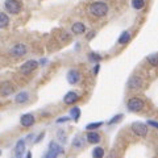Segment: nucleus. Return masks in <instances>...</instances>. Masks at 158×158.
<instances>
[{"label": "nucleus", "instance_id": "30", "mask_svg": "<svg viewBox=\"0 0 158 158\" xmlns=\"http://www.w3.org/2000/svg\"><path fill=\"white\" fill-rule=\"evenodd\" d=\"M44 136H45V133H44V132H42V133H41V135H40V136H38V137L36 138V140H34V144H37V142H40V141H41V140H42V138H44Z\"/></svg>", "mask_w": 158, "mask_h": 158}, {"label": "nucleus", "instance_id": "28", "mask_svg": "<svg viewBox=\"0 0 158 158\" xmlns=\"http://www.w3.org/2000/svg\"><path fill=\"white\" fill-rule=\"evenodd\" d=\"M146 124L153 127V128H158V121H154V120H148Z\"/></svg>", "mask_w": 158, "mask_h": 158}, {"label": "nucleus", "instance_id": "2", "mask_svg": "<svg viewBox=\"0 0 158 158\" xmlns=\"http://www.w3.org/2000/svg\"><path fill=\"white\" fill-rule=\"evenodd\" d=\"M144 106H145L144 100L140 99V98H137V96L131 98L129 100H128V103H127V107H128V110H129L131 112H140V111H142Z\"/></svg>", "mask_w": 158, "mask_h": 158}, {"label": "nucleus", "instance_id": "4", "mask_svg": "<svg viewBox=\"0 0 158 158\" xmlns=\"http://www.w3.org/2000/svg\"><path fill=\"white\" fill-rule=\"evenodd\" d=\"M6 9L9 13L17 15L21 11V3L20 0H6Z\"/></svg>", "mask_w": 158, "mask_h": 158}, {"label": "nucleus", "instance_id": "15", "mask_svg": "<svg viewBox=\"0 0 158 158\" xmlns=\"http://www.w3.org/2000/svg\"><path fill=\"white\" fill-rule=\"evenodd\" d=\"M71 32L73 33H75V34H83L86 32V27H85V24L83 23H74L73 24V27H71Z\"/></svg>", "mask_w": 158, "mask_h": 158}, {"label": "nucleus", "instance_id": "34", "mask_svg": "<svg viewBox=\"0 0 158 158\" xmlns=\"http://www.w3.org/2000/svg\"><path fill=\"white\" fill-rule=\"evenodd\" d=\"M27 158H32V153H31V152L27 153Z\"/></svg>", "mask_w": 158, "mask_h": 158}, {"label": "nucleus", "instance_id": "11", "mask_svg": "<svg viewBox=\"0 0 158 158\" xmlns=\"http://www.w3.org/2000/svg\"><path fill=\"white\" fill-rule=\"evenodd\" d=\"M25 152V140H19L15 146V157L16 158H21Z\"/></svg>", "mask_w": 158, "mask_h": 158}, {"label": "nucleus", "instance_id": "14", "mask_svg": "<svg viewBox=\"0 0 158 158\" xmlns=\"http://www.w3.org/2000/svg\"><path fill=\"white\" fill-rule=\"evenodd\" d=\"M28 100H29V94L27 91H21L15 96V102L19 103V104H24V103H27Z\"/></svg>", "mask_w": 158, "mask_h": 158}, {"label": "nucleus", "instance_id": "10", "mask_svg": "<svg viewBox=\"0 0 158 158\" xmlns=\"http://www.w3.org/2000/svg\"><path fill=\"white\" fill-rule=\"evenodd\" d=\"M66 79L70 85H77V83L81 81V73H79L78 70H70L67 73Z\"/></svg>", "mask_w": 158, "mask_h": 158}, {"label": "nucleus", "instance_id": "35", "mask_svg": "<svg viewBox=\"0 0 158 158\" xmlns=\"http://www.w3.org/2000/svg\"><path fill=\"white\" fill-rule=\"evenodd\" d=\"M0 153H2V152H0Z\"/></svg>", "mask_w": 158, "mask_h": 158}, {"label": "nucleus", "instance_id": "17", "mask_svg": "<svg viewBox=\"0 0 158 158\" xmlns=\"http://www.w3.org/2000/svg\"><path fill=\"white\" fill-rule=\"evenodd\" d=\"M129 40H131V33L128 32V31H124L121 34H120V37H118V44L120 45H125V44H128L129 42Z\"/></svg>", "mask_w": 158, "mask_h": 158}, {"label": "nucleus", "instance_id": "26", "mask_svg": "<svg viewBox=\"0 0 158 158\" xmlns=\"http://www.w3.org/2000/svg\"><path fill=\"white\" fill-rule=\"evenodd\" d=\"M121 118H123V115H121V113H118V115H116V116H113V117L111 118V120H110V121H108V124H110V125H112V124H115V123H117V121H120V120H121Z\"/></svg>", "mask_w": 158, "mask_h": 158}, {"label": "nucleus", "instance_id": "8", "mask_svg": "<svg viewBox=\"0 0 158 158\" xmlns=\"http://www.w3.org/2000/svg\"><path fill=\"white\" fill-rule=\"evenodd\" d=\"M9 54H11V56H15V57L25 56V54H27V46L24 45V44H16L13 48H11Z\"/></svg>", "mask_w": 158, "mask_h": 158}, {"label": "nucleus", "instance_id": "31", "mask_svg": "<svg viewBox=\"0 0 158 158\" xmlns=\"http://www.w3.org/2000/svg\"><path fill=\"white\" fill-rule=\"evenodd\" d=\"M95 34H96V32H94V31H91L90 33L87 34V40H91L92 37H95Z\"/></svg>", "mask_w": 158, "mask_h": 158}, {"label": "nucleus", "instance_id": "20", "mask_svg": "<svg viewBox=\"0 0 158 158\" xmlns=\"http://www.w3.org/2000/svg\"><path fill=\"white\" fill-rule=\"evenodd\" d=\"M70 115H71V118L74 121H78L79 117H81V110H79L78 107H74L70 110Z\"/></svg>", "mask_w": 158, "mask_h": 158}, {"label": "nucleus", "instance_id": "9", "mask_svg": "<svg viewBox=\"0 0 158 158\" xmlns=\"http://www.w3.org/2000/svg\"><path fill=\"white\" fill-rule=\"evenodd\" d=\"M34 121H36V118H34V116L32 115V113H25V115H23L21 117H20V124H21L23 127H25V128L32 127L34 124Z\"/></svg>", "mask_w": 158, "mask_h": 158}, {"label": "nucleus", "instance_id": "7", "mask_svg": "<svg viewBox=\"0 0 158 158\" xmlns=\"http://www.w3.org/2000/svg\"><path fill=\"white\" fill-rule=\"evenodd\" d=\"M142 85H144L142 78L138 75H133L129 78V81H128V88H131V90H140Z\"/></svg>", "mask_w": 158, "mask_h": 158}, {"label": "nucleus", "instance_id": "13", "mask_svg": "<svg viewBox=\"0 0 158 158\" xmlns=\"http://www.w3.org/2000/svg\"><path fill=\"white\" fill-rule=\"evenodd\" d=\"M78 99H79V95L75 91H69L65 95V98H63V102H65L66 104H74Z\"/></svg>", "mask_w": 158, "mask_h": 158}, {"label": "nucleus", "instance_id": "22", "mask_svg": "<svg viewBox=\"0 0 158 158\" xmlns=\"http://www.w3.org/2000/svg\"><path fill=\"white\" fill-rule=\"evenodd\" d=\"M145 6V0H132V7L135 9H142Z\"/></svg>", "mask_w": 158, "mask_h": 158}, {"label": "nucleus", "instance_id": "21", "mask_svg": "<svg viewBox=\"0 0 158 158\" xmlns=\"http://www.w3.org/2000/svg\"><path fill=\"white\" fill-rule=\"evenodd\" d=\"M148 62H149L152 66L157 67L158 66V54H150V56L148 57Z\"/></svg>", "mask_w": 158, "mask_h": 158}, {"label": "nucleus", "instance_id": "3", "mask_svg": "<svg viewBox=\"0 0 158 158\" xmlns=\"http://www.w3.org/2000/svg\"><path fill=\"white\" fill-rule=\"evenodd\" d=\"M63 153V149L61 145H58L57 142L52 141L50 144H49V149L46 152V154L44 156V158H57L59 154H62Z\"/></svg>", "mask_w": 158, "mask_h": 158}, {"label": "nucleus", "instance_id": "5", "mask_svg": "<svg viewBox=\"0 0 158 158\" xmlns=\"http://www.w3.org/2000/svg\"><path fill=\"white\" fill-rule=\"evenodd\" d=\"M132 131L135 135L140 136V137H144L148 135V125L144 124V123H140V121H136L132 124Z\"/></svg>", "mask_w": 158, "mask_h": 158}, {"label": "nucleus", "instance_id": "18", "mask_svg": "<svg viewBox=\"0 0 158 158\" xmlns=\"http://www.w3.org/2000/svg\"><path fill=\"white\" fill-rule=\"evenodd\" d=\"M9 25V17L6 13L0 12V29H4Z\"/></svg>", "mask_w": 158, "mask_h": 158}, {"label": "nucleus", "instance_id": "23", "mask_svg": "<svg viewBox=\"0 0 158 158\" xmlns=\"http://www.w3.org/2000/svg\"><path fill=\"white\" fill-rule=\"evenodd\" d=\"M103 125V123L102 121H98V123H90L87 127H86V129L87 131H90V132H94L96 129V128H99V127H102Z\"/></svg>", "mask_w": 158, "mask_h": 158}, {"label": "nucleus", "instance_id": "25", "mask_svg": "<svg viewBox=\"0 0 158 158\" xmlns=\"http://www.w3.org/2000/svg\"><path fill=\"white\" fill-rule=\"evenodd\" d=\"M88 58H90V61H92V62H96V63H98V62L102 59V57L99 56L98 53H90V54H88Z\"/></svg>", "mask_w": 158, "mask_h": 158}, {"label": "nucleus", "instance_id": "1", "mask_svg": "<svg viewBox=\"0 0 158 158\" xmlns=\"http://www.w3.org/2000/svg\"><path fill=\"white\" fill-rule=\"evenodd\" d=\"M88 11L95 17H104L108 13V6L103 2H95L88 7Z\"/></svg>", "mask_w": 158, "mask_h": 158}, {"label": "nucleus", "instance_id": "27", "mask_svg": "<svg viewBox=\"0 0 158 158\" xmlns=\"http://www.w3.org/2000/svg\"><path fill=\"white\" fill-rule=\"evenodd\" d=\"M58 137H59V140H61L62 142L66 141V136H65V132H63V131H59L58 132Z\"/></svg>", "mask_w": 158, "mask_h": 158}, {"label": "nucleus", "instance_id": "24", "mask_svg": "<svg viewBox=\"0 0 158 158\" xmlns=\"http://www.w3.org/2000/svg\"><path fill=\"white\" fill-rule=\"evenodd\" d=\"M83 144H85V142H83L82 137H79V136L74 138V141H73V145L75 146V148H82V146H83Z\"/></svg>", "mask_w": 158, "mask_h": 158}, {"label": "nucleus", "instance_id": "19", "mask_svg": "<svg viewBox=\"0 0 158 158\" xmlns=\"http://www.w3.org/2000/svg\"><path fill=\"white\" fill-rule=\"evenodd\" d=\"M103 157H104V149L103 148L98 146L92 150V158H103Z\"/></svg>", "mask_w": 158, "mask_h": 158}, {"label": "nucleus", "instance_id": "6", "mask_svg": "<svg viewBox=\"0 0 158 158\" xmlns=\"http://www.w3.org/2000/svg\"><path fill=\"white\" fill-rule=\"evenodd\" d=\"M37 67H38V62L34 61V59H29V61H27L21 67H20V71L23 74H29V73L36 70Z\"/></svg>", "mask_w": 158, "mask_h": 158}, {"label": "nucleus", "instance_id": "33", "mask_svg": "<svg viewBox=\"0 0 158 158\" xmlns=\"http://www.w3.org/2000/svg\"><path fill=\"white\" fill-rule=\"evenodd\" d=\"M46 62H48V59H41V61H40V63H41V65H45Z\"/></svg>", "mask_w": 158, "mask_h": 158}, {"label": "nucleus", "instance_id": "16", "mask_svg": "<svg viewBox=\"0 0 158 158\" xmlns=\"http://www.w3.org/2000/svg\"><path fill=\"white\" fill-rule=\"evenodd\" d=\"M86 138H87V142H90V144H98V142H100V135L96 132H88Z\"/></svg>", "mask_w": 158, "mask_h": 158}, {"label": "nucleus", "instance_id": "29", "mask_svg": "<svg viewBox=\"0 0 158 158\" xmlns=\"http://www.w3.org/2000/svg\"><path fill=\"white\" fill-rule=\"evenodd\" d=\"M70 118H71V117H66V116H65V117H59L58 120H57V123H58V124H61V123H66V121L70 120Z\"/></svg>", "mask_w": 158, "mask_h": 158}, {"label": "nucleus", "instance_id": "12", "mask_svg": "<svg viewBox=\"0 0 158 158\" xmlns=\"http://www.w3.org/2000/svg\"><path fill=\"white\" fill-rule=\"evenodd\" d=\"M13 91H15V87H13L9 82L3 83L2 87H0V94H2L3 96H8V95H11V94H13Z\"/></svg>", "mask_w": 158, "mask_h": 158}, {"label": "nucleus", "instance_id": "32", "mask_svg": "<svg viewBox=\"0 0 158 158\" xmlns=\"http://www.w3.org/2000/svg\"><path fill=\"white\" fill-rule=\"evenodd\" d=\"M99 69H100V66H99L98 63H96V66L94 67V74H98V73H99Z\"/></svg>", "mask_w": 158, "mask_h": 158}]
</instances>
